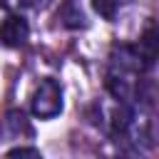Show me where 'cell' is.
<instances>
[{"label":"cell","instance_id":"1","mask_svg":"<svg viewBox=\"0 0 159 159\" xmlns=\"http://www.w3.org/2000/svg\"><path fill=\"white\" fill-rule=\"evenodd\" d=\"M30 109L40 119L57 117L62 112V87H60V82L52 80V77L40 80V84L35 87V92L30 97Z\"/></svg>","mask_w":159,"mask_h":159},{"label":"cell","instance_id":"3","mask_svg":"<svg viewBox=\"0 0 159 159\" xmlns=\"http://www.w3.org/2000/svg\"><path fill=\"white\" fill-rule=\"evenodd\" d=\"M2 129L12 139H22V137H32L35 134L32 132V124L27 122V117H25L22 109H10L5 114V119H2Z\"/></svg>","mask_w":159,"mask_h":159},{"label":"cell","instance_id":"7","mask_svg":"<svg viewBox=\"0 0 159 159\" xmlns=\"http://www.w3.org/2000/svg\"><path fill=\"white\" fill-rule=\"evenodd\" d=\"M127 2H132V0H92V7H94V12L99 15V17H104V20H117V15H119V10L127 5Z\"/></svg>","mask_w":159,"mask_h":159},{"label":"cell","instance_id":"5","mask_svg":"<svg viewBox=\"0 0 159 159\" xmlns=\"http://www.w3.org/2000/svg\"><path fill=\"white\" fill-rule=\"evenodd\" d=\"M60 17H62V22H65L67 27H72V30L87 27V17H84L82 7L77 5V0H65V5H62V10H60Z\"/></svg>","mask_w":159,"mask_h":159},{"label":"cell","instance_id":"8","mask_svg":"<svg viewBox=\"0 0 159 159\" xmlns=\"http://www.w3.org/2000/svg\"><path fill=\"white\" fill-rule=\"evenodd\" d=\"M5 157H40V149L37 147H15V149H7Z\"/></svg>","mask_w":159,"mask_h":159},{"label":"cell","instance_id":"6","mask_svg":"<svg viewBox=\"0 0 159 159\" xmlns=\"http://www.w3.org/2000/svg\"><path fill=\"white\" fill-rule=\"evenodd\" d=\"M52 0H0V7L7 12H40L50 5Z\"/></svg>","mask_w":159,"mask_h":159},{"label":"cell","instance_id":"2","mask_svg":"<svg viewBox=\"0 0 159 159\" xmlns=\"http://www.w3.org/2000/svg\"><path fill=\"white\" fill-rule=\"evenodd\" d=\"M27 40H30V25H27V20L20 12H10L2 20V25H0V45L17 50V47H25Z\"/></svg>","mask_w":159,"mask_h":159},{"label":"cell","instance_id":"4","mask_svg":"<svg viewBox=\"0 0 159 159\" xmlns=\"http://www.w3.org/2000/svg\"><path fill=\"white\" fill-rule=\"evenodd\" d=\"M137 50L144 57V62L149 67H154V60H157V30H154V22H149L147 30L142 32V37L137 42Z\"/></svg>","mask_w":159,"mask_h":159}]
</instances>
